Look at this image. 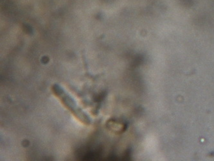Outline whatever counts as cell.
<instances>
[{
    "label": "cell",
    "instance_id": "obj_1",
    "mask_svg": "<svg viewBox=\"0 0 214 161\" xmlns=\"http://www.w3.org/2000/svg\"><path fill=\"white\" fill-rule=\"evenodd\" d=\"M52 91L67 109L70 110L73 114L74 116L78 121H81L85 124H89L91 123V119L88 116V115L84 113L80 108H79L75 101L70 96L65 92V91L58 85H54L52 86Z\"/></svg>",
    "mask_w": 214,
    "mask_h": 161
}]
</instances>
